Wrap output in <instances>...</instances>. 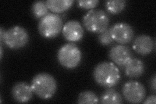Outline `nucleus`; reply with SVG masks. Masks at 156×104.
<instances>
[{
	"instance_id": "nucleus-16",
	"label": "nucleus",
	"mask_w": 156,
	"mask_h": 104,
	"mask_svg": "<svg viewBox=\"0 0 156 104\" xmlns=\"http://www.w3.org/2000/svg\"><path fill=\"white\" fill-rule=\"evenodd\" d=\"M107 11L111 14H119L124 9L126 2L124 0H109L105 3Z\"/></svg>"
},
{
	"instance_id": "nucleus-21",
	"label": "nucleus",
	"mask_w": 156,
	"mask_h": 104,
	"mask_svg": "<svg viewBox=\"0 0 156 104\" xmlns=\"http://www.w3.org/2000/svg\"><path fill=\"white\" fill-rule=\"evenodd\" d=\"M143 103L155 104L156 103V96L155 95H151L146 98Z\"/></svg>"
},
{
	"instance_id": "nucleus-8",
	"label": "nucleus",
	"mask_w": 156,
	"mask_h": 104,
	"mask_svg": "<svg viewBox=\"0 0 156 104\" xmlns=\"http://www.w3.org/2000/svg\"><path fill=\"white\" fill-rule=\"evenodd\" d=\"M110 33L113 40L121 44L130 42L134 37L133 29L129 24L119 22L110 28Z\"/></svg>"
},
{
	"instance_id": "nucleus-1",
	"label": "nucleus",
	"mask_w": 156,
	"mask_h": 104,
	"mask_svg": "<svg viewBox=\"0 0 156 104\" xmlns=\"http://www.w3.org/2000/svg\"><path fill=\"white\" fill-rule=\"evenodd\" d=\"M93 77L98 85L105 88L116 85L120 80L119 69L113 63L108 61L97 64L93 70Z\"/></svg>"
},
{
	"instance_id": "nucleus-6",
	"label": "nucleus",
	"mask_w": 156,
	"mask_h": 104,
	"mask_svg": "<svg viewBox=\"0 0 156 104\" xmlns=\"http://www.w3.org/2000/svg\"><path fill=\"white\" fill-rule=\"evenodd\" d=\"M29 34L25 28L13 26L5 31L3 42L11 49H17L25 46L29 42Z\"/></svg>"
},
{
	"instance_id": "nucleus-24",
	"label": "nucleus",
	"mask_w": 156,
	"mask_h": 104,
	"mask_svg": "<svg viewBox=\"0 0 156 104\" xmlns=\"http://www.w3.org/2000/svg\"><path fill=\"white\" fill-rule=\"evenodd\" d=\"M2 57H3V48L1 46V59H2Z\"/></svg>"
},
{
	"instance_id": "nucleus-22",
	"label": "nucleus",
	"mask_w": 156,
	"mask_h": 104,
	"mask_svg": "<svg viewBox=\"0 0 156 104\" xmlns=\"http://www.w3.org/2000/svg\"><path fill=\"white\" fill-rule=\"evenodd\" d=\"M150 84H151V87H152V90L155 92V74L153 76V77L151 78Z\"/></svg>"
},
{
	"instance_id": "nucleus-11",
	"label": "nucleus",
	"mask_w": 156,
	"mask_h": 104,
	"mask_svg": "<svg viewBox=\"0 0 156 104\" xmlns=\"http://www.w3.org/2000/svg\"><path fill=\"white\" fill-rule=\"evenodd\" d=\"M33 93L31 85L24 81L16 83L11 90L13 99L18 103H27L30 101L33 98Z\"/></svg>"
},
{
	"instance_id": "nucleus-15",
	"label": "nucleus",
	"mask_w": 156,
	"mask_h": 104,
	"mask_svg": "<svg viewBox=\"0 0 156 104\" xmlns=\"http://www.w3.org/2000/svg\"><path fill=\"white\" fill-rule=\"evenodd\" d=\"M100 100L101 103L119 104L123 103L122 98L120 93L114 88H108L102 93Z\"/></svg>"
},
{
	"instance_id": "nucleus-4",
	"label": "nucleus",
	"mask_w": 156,
	"mask_h": 104,
	"mask_svg": "<svg viewBox=\"0 0 156 104\" xmlns=\"http://www.w3.org/2000/svg\"><path fill=\"white\" fill-rule=\"evenodd\" d=\"M62 18L55 13H48L38 22V29L41 35L46 38L56 37L62 31Z\"/></svg>"
},
{
	"instance_id": "nucleus-3",
	"label": "nucleus",
	"mask_w": 156,
	"mask_h": 104,
	"mask_svg": "<svg viewBox=\"0 0 156 104\" xmlns=\"http://www.w3.org/2000/svg\"><path fill=\"white\" fill-rule=\"evenodd\" d=\"M110 18L102 9H91L83 18V26L87 31L94 33H100L108 28Z\"/></svg>"
},
{
	"instance_id": "nucleus-2",
	"label": "nucleus",
	"mask_w": 156,
	"mask_h": 104,
	"mask_svg": "<svg viewBox=\"0 0 156 104\" xmlns=\"http://www.w3.org/2000/svg\"><path fill=\"white\" fill-rule=\"evenodd\" d=\"M31 87L33 92L42 100H49L55 94L57 88L56 80L48 73H39L33 77Z\"/></svg>"
},
{
	"instance_id": "nucleus-5",
	"label": "nucleus",
	"mask_w": 156,
	"mask_h": 104,
	"mask_svg": "<svg viewBox=\"0 0 156 104\" xmlns=\"http://www.w3.org/2000/svg\"><path fill=\"white\" fill-rule=\"evenodd\" d=\"M82 57L80 48L74 43H67L61 47L57 53L59 63L64 67L72 69L79 65Z\"/></svg>"
},
{
	"instance_id": "nucleus-7",
	"label": "nucleus",
	"mask_w": 156,
	"mask_h": 104,
	"mask_svg": "<svg viewBox=\"0 0 156 104\" xmlns=\"http://www.w3.org/2000/svg\"><path fill=\"white\" fill-rule=\"evenodd\" d=\"M122 94L127 102L131 103H140L146 97V91L142 83L137 81H127L122 87Z\"/></svg>"
},
{
	"instance_id": "nucleus-14",
	"label": "nucleus",
	"mask_w": 156,
	"mask_h": 104,
	"mask_svg": "<svg viewBox=\"0 0 156 104\" xmlns=\"http://www.w3.org/2000/svg\"><path fill=\"white\" fill-rule=\"evenodd\" d=\"M48 9L55 13H61L69 9L74 1L72 0H48L46 2Z\"/></svg>"
},
{
	"instance_id": "nucleus-13",
	"label": "nucleus",
	"mask_w": 156,
	"mask_h": 104,
	"mask_svg": "<svg viewBox=\"0 0 156 104\" xmlns=\"http://www.w3.org/2000/svg\"><path fill=\"white\" fill-rule=\"evenodd\" d=\"M143 61L137 58H131L125 66V74L129 77H139L144 72Z\"/></svg>"
},
{
	"instance_id": "nucleus-9",
	"label": "nucleus",
	"mask_w": 156,
	"mask_h": 104,
	"mask_svg": "<svg viewBox=\"0 0 156 104\" xmlns=\"http://www.w3.org/2000/svg\"><path fill=\"white\" fill-rule=\"evenodd\" d=\"M109 57L115 64L121 67H125L132 58L130 49L122 44H117L112 47L109 52Z\"/></svg>"
},
{
	"instance_id": "nucleus-10",
	"label": "nucleus",
	"mask_w": 156,
	"mask_h": 104,
	"mask_svg": "<svg viewBox=\"0 0 156 104\" xmlns=\"http://www.w3.org/2000/svg\"><path fill=\"white\" fill-rule=\"evenodd\" d=\"M62 35L67 41L77 42L84 35L83 27L75 20L68 21L62 27Z\"/></svg>"
},
{
	"instance_id": "nucleus-18",
	"label": "nucleus",
	"mask_w": 156,
	"mask_h": 104,
	"mask_svg": "<svg viewBox=\"0 0 156 104\" xmlns=\"http://www.w3.org/2000/svg\"><path fill=\"white\" fill-rule=\"evenodd\" d=\"M48 7L44 1L35 2L31 6V11L36 18H42L46 16L48 12Z\"/></svg>"
},
{
	"instance_id": "nucleus-23",
	"label": "nucleus",
	"mask_w": 156,
	"mask_h": 104,
	"mask_svg": "<svg viewBox=\"0 0 156 104\" xmlns=\"http://www.w3.org/2000/svg\"><path fill=\"white\" fill-rule=\"evenodd\" d=\"M5 30L3 29V27H1L0 28V40H1V44H2L3 42V38H4V35L5 33Z\"/></svg>"
},
{
	"instance_id": "nucleus-19",
	"label": "nucleus",
	"mask_w": 156,
	"mask_h": 104,
	"mask_svg": "<svg viewBox=\"0 0 156 104\" xmlns=\"http://www.w3.org/2000/svg\"><path fill=\"white\" fill-rule=\"evenodd\" d=\"M98 38L100 43L103 46H108L114 41L110 33V28H107L104 31L100 33Z\"/></svg>"
},
{
	"instance_id": "nucleus-17",
	"label": "nucleus",
	"mask_w": 156,
	"mask_h": 104,
	"mask_svg": "<svg viewBox=\"0 0 156 104\" xmlns=\"http://www.w3.org/2000/svg\"><path fill=\"white\" fill-rule=\"evenodd\" d=\"M77 102L80 104H96L99 103V98L94 92L85 91L80 94Z\"/></svg>"
},
{
	"instance_id": "nucleus-20",
	"label": "nucleus",
	"mask_w": 156,
	"mask_h": 104,
	"mask_svg": "<svg viewBox=\"0 0 156 104\" xmlns=\"http://www.w3.org/2000/svg\"><path fill=\"white\" fill-rule=\"evenodd\" d=\"M98 3V0H80V1H77L78 6L85 9H93Z\"/></svg>"
},
{
	"instance_id": "nucleus-12",
	"label": "nucleus",
	"mask_w": 156,
	"mask_h": 104,
	"mask_svg": "<svg viewBox=\"0 0 156 104\" xmlns=\"http://www.w3.org/2000/svg\"><path fill=\"white\" fill-rule=\"evenodd\" d=\"M154 47L152 38L147 34H140L135 38L133 42V49L141 56L148 55L152 52Z\"/></svg>"
}]
</instances>
